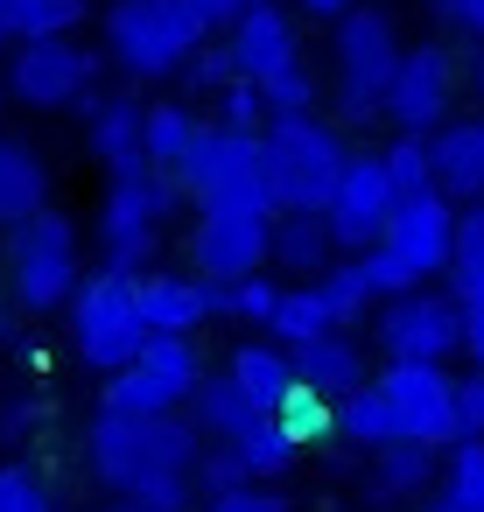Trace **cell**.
<instances>
[{"mask_svg":"<svg viewBox=\"0 0 484 512\" xmlns=\"http://www.w3.org/2000/svg\"><path fill=\"white\" fill-rule=\"evenodd\" d=\"M85 456L99 470V484H113L120 498L155 484V477H197L204 463V435L190 428V414H162V421H127V414H99L85 435Z\"/></svg>","mask_w":484,"mask_h":512,"instance_id":"cell-1","label":"cell"},{"mask_svg":"<svg viewBox=\"0 0 484 512\" xmlns=\"http://www.w3.org/2000/svg\"><path fill=\"white\" fill-rule=\"evenodd\" d=\"M260 141H267V190H274V211H281V218H330L337 183H344V169H351L344 134L323 127V120H274Z\"/></svg>","mask_w":484,"mask_h":512,"instance_id":"cell-2","label":"cell"},{"mask_svg":"<svg viewBox=\"0 0 484 512\" xmlns=\"http://www.w3.org/2000/svg\"><path fill=\"white\" fill-rule=\"evenodd\" d=\"M183 197H197L204 211H246V218H281L274 190H267V141L260 134H225L204 127V141L183 162Z\"/></svg>","mask_w":484,"mask_h":512,"instance_id":"cell-3","label":"cell"},{"mask_svg":"<svg viewBox=\"0 0 484 512\" xmlns=\"http://www.w3.org/2000/svg\"><path fill=\"white\" fill-rule=\"evenodd\" d=\"M71 344H78V358L92 365V372H127L148 344H155V330H148V316H141V281H127V274H92L85 288H78V302H71Z\"/></svg>","mask_w":484,"mask_h":512,"instance_id":"cell-4","label":"cell"},{"mask_svg":"<svg viewBox=\"0 0 484 512\" xmlns=\"http://www.w3.org/2000/svg\"><path fill=\"white\" fill-rule=\"evenodd\" d=\"M204 22L183 0H113L106 15V50L134 71V78H176L190 71V57L204 50Z\"/></svg>","mask_w":484,"mask_h":512,"instance_id":"cell-5","label":"cell"},{"mask_svg":"<svg viewBox=\"0 0 484 512\" xmlns=\"http://www.w3.org/2000/svg\"><path fill=\"white\" fill-rule=\"evenodd\" d=\"M204 386V358L190 337H155L127 372L106 379V407L99 414H127V421H162L176 407H190Z\"/></svg>","mask_w":484,"mask_h":512,"instance_id":"cell-6","label":"cell"},{"mask_svg":"<svg viewBox=\"0 0 484 512\" xmlns=\"http://www.w3.org/2000/svg\"><path fill=\"white\" fill-rule=\"evenodd\" d=\"M176 204H183V183H176V176H155V169H141V176H113L106 211H99L106 274H127V281H134V267L155 260V232H162V218H169Z\"/></svg>","mask_w":484,"mask_h":512,"instance_id":"cell-7","label":"cell"},{"mask_svg":"<svg viewBox=\"0 0 484 512\" xmlns=\"http://www.w3.org/2000/svg\"><path fill=\"white\" fill-rule=\"evenodd\" d=\"M8 267H15V295L29 316L78 302V225L64 211L29 218L22 232H8Z\"/></svg>","mask_w":484,"mask_h":512,"instance_id":"cell-8","label":"cell"},{"mask_svg":"<svg viewBox=\"0 0 484 512\" xmlns=\"http://www.w3.org/2000/svg\"><path fill=\"white\" fill-rule=\"evenodd\" d=\"M372 386H379V400L393 407V435H400V442H421V449H456V442H463L456 379H449L442 365H386Z\"/></svg>","mask_w":484,"mask_h":512,"instance_id":"cell-9","label":"cell"},{"mask_svg":"<svg viewBox=\"0 0 484 512\" xmlns=\"http://www.w3.org/2000/svg\"><path fill=\"white\" fill-rule=\"evenodd\" d=\"M190 260H197V281H211V288H246V281H260V267H274V218L197 211V225H190Z\"/></svg>","mask_w":484,"mask_h":512,"instance_id":"cell-10","label":"cell"},{"mask_svg":"<svg viewBox=\"0 0 484 512\" xmlns=\"http://www.w3.org/2000/svg\"><path fill=\"white\" fill-rule=\"evenodd\" d=\"M92 78H99V57L78 43H15V64H8V92L29 113H64V106L92 113L99 106Z\"/></svg>","mask_w":484,"mask_h":512,"instance_id":"cell-11","label":"cell"},{"mask_svg":"<svg viewBox=\"0 0 484 512\" xmlns=\"http://www.w3.org/2000/svg\"><path fill=\"white\" fill-rule=\"evenodd\" d=\"M379 351L393 365H442L449 351H463V309L456 295H400L379 309Z\"/></svg>","mask_w":484,"mask_h":512,"instance_id":"cell-12","label":"cell"},{"mask_svg":"<svg viewBox=\"0 0 484 512\" xmlns=\"http://www.w3.org/2000/svg\"><path fill=\"white\" fill-rule=\"evenodd\" d=\"M449 106H456V57H449L442 43L407 50V57H400V78H393V92H386V120H393L400 134L435 141V134L449 127Z\"/></svg>","mask_w":484,"mask_h":512,"instance_id":"cell-13","label":"cell"},{"mask_svg":"<svg viewBox=\"0 0 484 512\" xmlns=\"http://www.w3.org/2000/svg\"><path fill=\"white\" fill-rule=\"evenodd\" d=\"M393 204H400V190H393L379 148H372V155H351V169H344V183H337V204H330V239H337V253H358V260H365V253L386 239Z\"/></svg>","mask_w":484,"mask_h":512,"instance_id":"cell-14","label":"cell"},{"mask_svg":"<svg viewBox=\"0 0 484 512\" xmlns=\"http://www.w3.org/2000/svg\"><path fill=\"white\" fill-rule=\"evenodd\" d=\"M456 225H463V211L442 197V190H428V197H400L393 204V225H386V253L414 274V281H428V274H449L456 267Z\"/></svg>","mask_w":484,"mask_h":512,"instance_id":"cell-15","label":"cell"},{"mask_svg":"<svg viewBox=\"0 0 484 512\" xmlns=\"http://www.w3.org/2000/svg\"><path fill=\"white\" fill-rule=\"evenodd\" d=\"M400 43H393V22L386 15H372V8H358V15H344L337 22V92L344 99H379L386 106V92H393V78H400Z\"/></svg>","mask_w":484,"mask_h":512,"instance_id":"cell-16","label":"cell"},{"mask_svg":"<svg viewBox=\"0 0 484 512\" xmlns=\"http://www.w3.org/2000/svg\"><path fill=\"white\" fill-rule=\"evenodd\" d=\"M225 50H232V64H239V78H246V85H274L281 71H295V64H302L295 15H281L274 0H260L253 15H239V22H232Z\"/></svg>","mask_w":484,"mask_h":512,"instance_id":"cell-17","label":"cell"},{"mask_svg":"<svg viewBox=\"0 0 484 512\" xmlns=\"http://www.w3.org/2000/svg\"><path fill=\"white\" fill-rule=\"evenodd\" d=\"M428 148H435V190H442L449 204L477 211V204H484V113L449 120Z\"/></svg>","mask_w":484,"mask_h":512,"instance_id":"cell-18","label":"cell"},{"mask_svg":"<svg viewBox=\"0 0 484 512\" xmlns=\"http://www.w3.org/2000/svg\"><path fill=\"white\" fill-rule=\"evenodd\" d=\"M92 155L113 176H141L148 169V113H141V99L113 92V99L92 106Z\"/></svg>","mask_w":484,"mask_h":512,"instance_id":"cell-19","label":"cell"},{"mask_svg":"<svg viewBox=\"0 0 484 512\" xmlns=\"http://www.w3.org/2000/svg\"><path fill=\"white\" fill-rule=\"evenodd\" d=\"M141 316L155 337H190L197 323H211V281H190V274H148L141 281Z\"/></svg>","mask_w":484,"mask_h":512,"instance_id":"cell-20","label":"cell"},{"mask_svg":"<svg viewBox=\"0 0 484 512\" xmlns=\"http://www.w3.org/2000/svg\"><path fill=\"white\" fill-rule=\"evenodd\" d=\"M288 358H295V379H302L316 400H330V407L351 400L358 386H372V379H365V351H358V337H344V330L323 337V344H302V351H288Z\"/></svg>","mask_w":484,"mask_h":512,"instance_id":"cell-21","label":"cell"},{"mask_svg":"<svg viewBox=\"0 0 484 512\" xmlns=\"http://www.w3.org/2000/svg\"><path fill=\"white\" fill-rule=\"evenodd\" d=\"M225 379H232V386H239V393L260 407V414H274V421H281V407L302 393V379H295V358H288L281 344H239Z\"/></svg>","mask_w":484,"mask_h":512,"instance_id":"cell-22","label":"cell"},{"mask_svg":"<svg viewBox=\"0 0 484 512\" xmlns=\"http://www.w3.org/2000/svg\"><path fill=\"white\" fill-rule=\"evenodd\" d=\"M43 211H50V169H43V155L0 134V225L22 232Z\"/></svg>","mask_w":484,"mask_h":512,"instance_id":"cell-23","label":"cell"},{"mask_svg":"<svg viewBox=\"0 0 484 512\" xmlns=\"http://www.w3.org/2000/svg\"><path fill=\"white\" fill-rule=\"evenodd\" d=\"M274 267L302 274L309 288L337 267V239H330V218H274Z\"/></svg>","mask_w":484,"mask_h":512,"instance_id":"cell-24","label":"cell"},{"mask_svg":"<svg viewBox=\"0 0 484 512\" xmlns=\"http://www.w3.org/2000/svg\"><path fill=\"white\" fill-rule=\"evenodd\" d=\"M260 421H274V414H260V407H253L225 372H218V379H204V386H197V400H190V428H197V435H218L225 449H232L246 428H260Z\"/></svg>","mask_w":484,"mask_h":512,"instance_id":"cell-25","label":"cell"},{"mask_svg":"<svg viewBox=\"0 0 484 512\" xmlns=\"http://www.w3.org/2000/svg\"><path fill=\"white\" fill-rule=\"evenodd\" d=\"M428 484H435V449L393 442V449L372 456V498H386V505H400V498H435Z\"/></svg>","mask_w":484,"mask_h":512,"instance_id":"cell-26","label":"cell"},{"mask_svg":"<svg viewBox=\"0 0 484 512\" xmlns=\"http://www.w3.org/2000/svg\"><path fill=\"white\" fill-rule=\"evenodd\" d=\"M85 22V0H0V29L15 43H71Z\"/></svg>","mask_w":484,"mask_h":512,"instance_id":"cell-27","label":"cell"},{"mask_svg":"<svg viewBox=\"0 0 484 512\" xmlns=\"http://www.w3.org/2000/svg\"><path fill=\"white\" fill-rule=\"evenodd\" d=\"M197 141H204V120L190 106H148V169L155 176H183Z\"/></svg>","mask_w":484,"mask_h":512,"instance_id":"cell-28","label":"cell"},{"mask_svg":"<svg viewBox=\"0 0 484 512\" xmlns=\"http://www.w3.org/2000/svg\"><path fill=\"white\" fill-rule=\"evenodd\" d=\"M337 435H344L351 449H365V456H379V449L400 442V435H393V407L379 400V386H358L351 400H337Z\"/></svg>","mask_w":484,"mask_h":512,"instance_id":"cell-29","label":"cell"},{"mask_svg":"<svg viewBox=\"0 0 484 512\" xmlns=\"http://www.w3.org/2000/svg\"><path fill=\"white\" fill-rule=\"evenodd\" d=\"M267 330L281 337V351H302V344H323V337H337V316L323 309V295H316V288H288Z\"/></svg>","mask_w":484,"mask_h":512,"instance_id":"cell-30","label":"cell"},{"mask_svg":"<svg viewBox=\"0 0 484 512\" xmlns=\"http://www.w3.org/2000/svg\"><path fill=\"white\" fill-rule=\"evenodd\" d=\"M428 512H484V442H456Z\"/></svg>","mask_w":484,"mask_h":512,"instance_id":"cell-31","label":"cell"},{"mask_svg":"<svg viewBox=\"0 0 484 512\" xmlns=\"http://www.w3.org/2000/svg\"><path fill=\"white\" fill-rule=\"evenodd\" d=\"M449 288H456V309L484 316V204L463 211V225H456V267H449Z\"/></svg>","mask_w":484,"mask_h":512,"instance_id":"cell-32","label":"cell"},{"mask_svg":"<svg viewBox=\"0 0 484 512\" xmlns=\"http://www.w3.org/2000/svg\"><path fill=\"white\" fill-rule=\"evenodd\" d=\"M379 162H386V176H393L400 197H428V190H435V148H428L421 134H393V141L379 148Z\"/></svg>","mask_w":484,"mask_h":512,"instance_id":"cell-33","label":"cell"},{"mask_svg":"<svg viewBox=\"0 0 484 512\" xmlns=\"http://www.w3.org/2000/svg\"><path fill=\"white\" fill-rule=\"evenodd\" d=\"M232 456H239V463H246V477L260 484V477H281L302 449H295V435H288L281 421H260V428H246V435L232 442Z\"/></svg>","mask_w":484,"mask_h":512,"instance_id":"cell-34","label":"cell"},{"mask_svg":"<svg viewBox=\"0 0 484 512\" xmlns=\"http://www.w3.org/2000/svg\"><path fill=\"white\" fill-rule=\"evenodd\" d=\"M316 295H323V309H330V316H337V330H344V323H358V316H365V309H372V302H379V295H372V281H365V267H358V260H337V267H330V274H323V281H316Z\"/></svg>","mask_w":484,"mask_h":512,"instance_id":"cell-35","label":"cell"},{"mask_svg":"<svg viewBox=\"0 0 484 512\" xmlns=\"http://www.w3.org/2000/svg\"><path fill=\"white\" fill-rule=\"evenodd\" d=\"M260 99H267V120H316V71L295 64L274 85H260Z\"/></svg>","mask_w":484,"mask_h":512,"instance_id":"cell-36","label":"cell"},{"mask_svg":"<svg viewBox=\"0 0 484 512\" xmlns=\"http://www.w3.org/2000/svg\"><path fill=\"white\" fill-rule=\"evenodd\" d=\"M218 127L225 134H267L274 120H267V99H260V85H232V92H218Z\"/></svg>","mask_w":484,"mask_h":512,"instance_id":"cell-37","label":"cell"},{"mask_svg":"<svg viewBox=\"0 0 484 512\" xmlns=\"http://www.w3.org/2000/svg\"><path fill=\"white\" fill-rule=\"evenodd\" d=\"M281 428L295 435V449H302V442H323V435H337V407H330V400H316V393L302 386V393L281 407Z\"/></svg>","mask_w":484,"mask_h":512,"instance_id":"cell-38","label":"cell"},{"mask_svg":"<svg viewBox=\"0 0 484 512\" xmlns=\"http://www.w3.org/2000/svg\"><path fill=\"white\" fill-rule=\"evenodd\" d=\"M0 512H57V505H50V484L29 463H0Z\"/></svg>","mask_w":484,"mask_h":512,"instance_id":"cell-39","label":"cell"},{"mask_svg":"<svg viewBox=\"0 0 484 512\" xmlns=\"http://www.w3.org/2000/svg\"><path fill=\"white\" fill-rule=\"evenodd\" d=\"M183 85H190V92H232V85H239V64H232V50H225V43H204V50L190 57Z\"/></svg>","mask_w":484,"mask_h":512,"instance_id":"cell-40","label":"cell"},{"mask_svg":"<svg viewBox=\"0 0 484 512\" xmlns=\"http://www.w3.org/2000/svg\"><path fill=\"white\" fill-rule=\"evenodd\" d=\"M358 267H365V281H372V295H379V302H400V295H421V281H414V274H407V267H400V260L386 253V246H372V253H365Z\"/></svg>","mask_w":484,"mask_h":512,"instance_id":"cell-41","label":"cell"},{"mask_svg":"<svg viewBox=\"0 0 484 512\" xmlns=\"http://www.w3.org/2000/svg\"><path fill=\"white\" fill-rule=\"evenodd\" d=\"M253 477H246V463L232 456V449H204V463H197V491H211V498H232V491H246Z\"/></svg>","mask_w":484,"mask_h":512,"instance_id":"cell-42","label":"cell"},{"mask_svg":"<svg viewBox=\"0 0 484 512\" xmlns=\"http://www.w3.org/2000/svg\"><path fill=\"white\" fill-rule=\"evenodd\" d=\"M281 295H288V288H274V281L260 274V281H246V288H232V316H253V323H274V309H281Z\"/></svg>","mask_w":484,"mask_h":512,"instance_id":"cell-43","label":"cell"},{"mask_svg":"<svg viewBox=\"0 0 484 512\" xmlns=\"http://www.w3.org/2000/svg\"><path fill=\"white\" fill-rule=\"evenodd\" d=\"M456 421H463V442H484V372L456 379Z\"/></svg>","mask_w":484,"mask_h":512,"instance_id":"cell-44","label":"cell"},{"mask_svg":"<svg viewBox=\"0 0 484 512\" xmlns=\"http://www.w3.org/2000/svg\"><path fill=\"white\" fill-rule=\"evenodd\" d=\"M435 15H442V29H456L470 50H484V0H435Z\"/></svg>","mask_w":484,"mask_h":512,"instance_id":"cell-45","label":"cell"},{"mask_svg":"<svg viewBox=\"0 0 484 512\" xmlns=\"http://www.w3.org/2000/svg\"><path fill=\"white\" fill-rule=\"evenodd\" d=\"M204 512H288V498L267 491V484H246V491H232V498H211Z\"/></svg>","mask_w":484,"mask_h":512,"instance_id":"cell-46","label":"cell"},{"mask_svg":"<svg viewBox=\"0 0 484 512\" xmlns=\"http://www.w3.org/2000/svg\"><path fill=\"white\" fill-rule=\"evenodd\" d=\"M183 8H190L204 29H232L239 15H253V8H260V0H183Z\"/></svg>","mask_w":484,"mask_h":512,"instance_id":"cell-47","label":"cell"},{"mask_svg":"<svg viewBox=\"0 0 484 512\" xmlns=\"http://www.w3.org/2000/svg\"><path fill=\"white\" fill-rule=\"evenodd\" d=\"M29 421H36V407H29V400H8V407H0V435H8V442H22V435H29Z\"/></svg>","mask_w":484,"mask_h":512,"instance_id":"cell-48","label":"cell"},{"mask_svg":"<svg viewBox=\"0 0 484 512\" xmlns=\"http://www.w3.org/2000/svg\"><path fill=\"white\" fill-rule=\"evenodd\" d=\"M463 358H470V372H484V316H470V309H463Z\"/></svg>","mask_w":484,"mask_h":512,"instance_id":"cell-49","label":"cell"},{"mask_svg":"<svg viewBox=\"0 0 484 512\" xmlns=\"http://www.w3.org/2000/svg\"><path fill=\"white\" fill-rule=\"evenodd\" d=\"M302 8H309V15H330V22H344V15H358V8H365V0H302Z\"/></svg>","mask_w":484,"mask_h":512,"instance_id":"cell-50","label":"cell"},{"mask_svg":"<svg viewBox=\"0 0 484 512\" xmlns=\"http://www.w3.org/2000/svg\"><path fill=\"white\" fill-rule=\"evenodd\" d=\"M470 78H477V92H484V50H470Z\"/></svg>","mask_w":484,"mask_h":512,"instance_id":"cell-51","label":"cell"},{"mask_svg":"<svg viewBox=\"0 0 484 512\" xmlns=\"http://www.w3.org/2000/svg\"><path fill=\"white\" fill-rule=\"evenodd\" d=\"M99 512H141V505H99Z\"/></svg>","mask_w":484,"mask_h":512,"instance_id":"cell-52","label":"cell"},{"mask_svg":"<svg viewBox=\"0 0 484 512\" xmlns=\"http://www.w3.org/2000/svg\"><path fill=\"white\" fill-rule=\"evenodd\" d=\"M0 50H8V29H0Z\"/></svg>","mask_w":484,"mask_h":512,"instance_id":"cell-53","label":"cell"},{"mask_svg":"<svg viewBox=\"0 0 484 512\" xmlns=\"http://www.w3.org/2000/svg\"><path fill=\"white\" fill-rule=\"evenodd\" d=\"M330 512H351V505H330Z\"/></svg>","mask_w":484,"mask_h":512,"instance_id":"cell-54","label":"cell"},{"mask_svg":"<svg viewBox=\"0 0 484 512\" xmlns=\"http://www.w3.org/2000/svg\"><path fill=\"white\" fill-rule=\"evenodd\" d=\"M0 99H8V85H0Z\"/></svg>","mask_w":484,"mask_h":512,"instance_id":"cell-55","label":"cell"}]
</instances>
